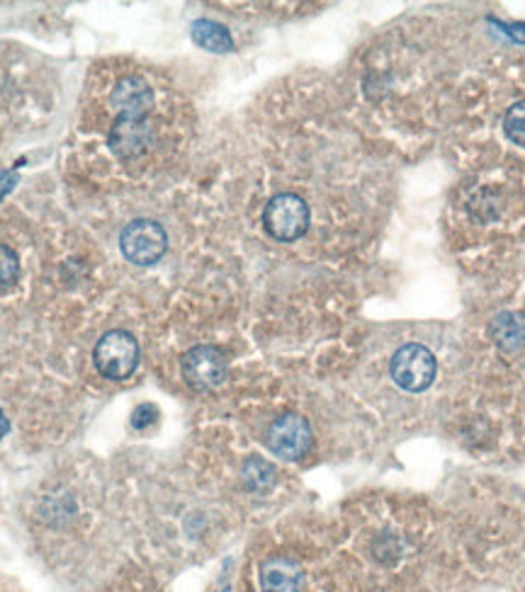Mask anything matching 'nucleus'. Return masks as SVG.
Wrapping results in <instances>:
<instances>
[{
  "label": "nucleus",
  "mask_w": 525,
  "mask_h": 592,
  "mask_svg": "<svg viewBox=\"0 0 525 592\" xmlns=\"http://www.w3.org/2000/svg\"><path fill=\"white\" fill-rule=\"evenodd\" d=\"M438 372V362L434 358V352L428 348L412 342V346H404L394 352L390 374L392 382L408 391V394H422L430 384H434Z\"/></svg>",
  "instance_id": "f257e3e1"
},
{
  "label": "nucleus",
  "mask_w": 525,
  "mask_h": 592,
  "mask_svg": "<svg viewBox=\"0 0 525 592\" xmlns=\"http://www.w3.org/2000/svg\"><path fill=\"white\" fill-rule=\"evenodd\" d=\"M92 360H96L98 372L105 379L124 382L134 374L139 364V342L127 330H110L98 340Z\"/></svg>",
  "instance_id": "f03ea898"
},
{
  "label": "nucleus",
  "mask_w": 525,
  "mask_h": 592,
  "mask_svg": "<svg viewBox=\"0 0 525 592\" xmlns=\"http://www.w3.org/2000/svg\"><path fill=\"white\" fill-rule=\"evenodd\" d=\"M265 231L273 235L275 241H297L309 229V207L299 195L283 193L275 195L271 202L265 205L263 211Z\"/></svg>",
  "instance_id": "7ed1b4c3"
},
{
  "label": "nucleus",
  "mask_w": 525,
  "mask_h": 592,
  "mask_svg": "<svg viewBox=\"0 0 525 592\" xmlns=\"http://www.w3.org/2000/svg\"><path fill=\"white\" fill-rule=\"evenodd\" d=\"M120 248L130 263L149 267L158 263L163 253H166L168 235L161 223L151 219H136L124 227L120 235Z\"/></svg>",
  "instance_id": "20e7f679"
},
{
  "label": "nucleus",
  "mask_w": 525,
  "mask_h": 592,
  "mask_svg": "<svg viewBox=\"0 0 525 592\" xmlns=\"http://www.w3.org/2000/svg\"><path fill=\"white\" fill-rule=\"evenodd\" d=\"M181 372L185 384L195 391H215L227 382L229 366L225 352L212 346H197L185 352L181 362Z\"/></svg>",
  "instance_id": "39448f33"
},
{
  "label": "nucleus",
  "mask_w": 525,
  "mask_h": 592,
  "mask_svg": "<svg viewBox=\"0 0 525 592\" xmlns=\"http://www.w3.org/2000/svg\"><path fill=\"white\" fill-rule=\"evenodd\" d=\"M265 442L275 457L297 461L311 449V428L305 418L289 413V416L277 418L271 428H267Z\"/></svg>",
  "instance_id": "423d86ee"
},
{
  "label": "nucleus",
  "mask_w": 525,
  "mask_h": 592,
  "mask_svg": "<svg viewBox=\"0 0 525 592\" xmlns=\"http://www.w3.org/2000/svg\"><path fill=\"white\" fill-rule=\"evenodd\" d=\"M108 141L114 156L139 158L154 144V129H151L144 117L117 114Z\"/></svg>",
  "instance_id": "0eeeda50"
},
{
  "label": "nucleus",
  "mask_w": 525,
  "mask_h": 592,
  "mask_svg": "<svg viewBox=\"0 0 525 592\" xmlns=\"http://www.w3.org/2000/svg\"><path fill=\"white\" fill-rule=\"evenodd\" d=\"M112 105L120 114L130 117H144L154 108V92H151L149 83L139 76H124L117 80L112 90Z\"/></svg>",
  "instance_id": "6e6552de"
},
{
  "label": "nucleus",
  "mask_w": 525,
  "mask_h": 592,
  "mask_svg": "<svg viewBox=\"0 0 525 592\" xmlns=\"http://www.w3.org/2000/svg\"><path fill=\"white\" fill-rule=\"evenodd\" d=\"M305 583V573L297 561L275 556L261 568V585L265 592H299Z\"/></svg>",
  "instance_id": "1a4fd4ad"
},
{
  "label": "nucleus",
  "mask_w": 525,
  "mask_h": 592,
  "mask_svg": "<svg viewBox=\"0 0 525 592\" xmlns=\"http://www.w3.org/2000/svg\"><path fill=\"white\" fill-rule=\"evenodd\" d=\"M489 333H492L494 346L504 354L521 352L525 348V316L516 311H501L494 316Z\"/></svg>",
  "instance_id": "9d476101"
},
{
  "label": "nucleus",
  "mask_w": 525,
  "mask_h": 592,
  "mask_svg": "<svg viewBox=\"0 0 525 592\" xmlns=\"http://www.w3.org/2000/svg\"><path fill=\"white\" fill-rule=\"evenodd\" d=\"M190 34L197 46H203V50L212 54H227L233 50V40L229 30L215 20H195Z\"/></svg>",
  "instance_id": "9b49d317"
},
{
  "label": "nucleus",
  "mask_w": 525,
  "mask_h": 592,
  "mask_svg": "<svg viewBox=\"0 0 525 592\" xmlns=\"http://www.w3.org/2000/svg\"><path fill=\"white\" fill-rule=\"evenodd\" d=\"M241 476H243V483H247L249 491H253V493H265V491L273 489L275 469H273V464H267L265 459L251 457L247 461V464H243Z\"/></svg>",
  "instance_id": "f8f14e48"
},
{
  "label": "nucleus",
  "mask_w": 525,
  "mask_h": 592,
  "mask_svg": "<svg viewBox=\"0 0 525 592\" xmlns=\"http://www.w3.org/2000/svg\"><path fill=\"white\" fill-rule=\"evenodd\" d=\"M504 132L508 141L525 149V100L511 105L508 112L504 114Z\"/></svg>",
  "instance_id": "ddd939ff"
},
{
  "label": "nucleus",
  "mask_w": 525,
  "mask_h": 592,
  "mask_svg": "<svg viewBox=\"0 0 525 592\" xmlns=\"http://www.w3.org/2000/svg\"><path fill=\"white\" fill-rule=\"evenodd\" d=\"M20 275V263L15 251H10L8 245H0V287L13 284Z\"/></svg>",
  "instance_id": "4468645a"
},
{
  "label": "nucleus",
  "mask_w": 525,
  "mask_h": 592,
  "mask_svg": "<svg viewBox=\"0 0 525 592\" xmlns=\"http://www.w3.org/2000/svg\"><path fill=\"white\" fill-rule=\"evenodd\" d=\"M154 418H156V408H154V406H149V404L139 406V408L132 413V428L144 430V428H149L151 423H154Z\"/></svg>",
  "instance_id": "2eb2a0df"
},
{
  "label": "nucleus",
  "mask_w": 525,
  "mask_h": 592,
  "mask_svg": "<svg viewBox=\"0 0 525 592\" xmlns=\"http://www.w3.org/2000/svg\"><path fill=\"white\" fill-rule=\"evenodd\" d=\"M13 187H15V173L0 171V199H3Z\"/></svg>",
  "instance_id": "dca6fc26"
},
{
  "label": "nucleus",
  "mask_w": 525,
  "mask_h": 592,
  "mask_svg": "<svg viewBox=\"0 0 525 592\" xmlns=\"http://www.w3.org/2000/svg\"><path fill=\"white\" fill-rule=\"evenodd\" d=\"M504 32L508 34L511 40L525 44V25H504Z\"/></svg>",
  "instance_id": "f3484780"
},
{
  "label": "nucleus",
  "mask_w": 525,
  "mask_h": 592,
  "mask_svg": "<svg viewBox=\"0 0 525 592\" xmlns=\"http://www.w3.org/2000/svg\"><path fill=\"white\" fill-rule=\"evenodd\" d=\"M8 432V420L3 416V410H0V437H3Z\"/></svg>",
  "instance_id": "a211bd4d"
}]
</instances>
